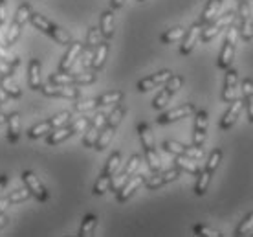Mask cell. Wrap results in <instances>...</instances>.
<instances>
[{"instance_id": "1", "label": "cell", "mask_w": 253, "mask_h": 237, "mask_svg": "<svg viewBox=\"0 0 253 237\" xmlns=\"http://www.w3.org/2000/svg\"><path fill=\"white\" fill-rule=\"evenodd\" d=\"M125 114H126V109L123 107V105L118 103L114 109H112V112L107 116V122H105V125H103L101 133H99L97 140H95V145H94L97 151H105V149L108 147V143H110L112 138H114L116 129L120 127V123H121V120L125 118Z\"/></svg>"}, {"instance_id": "2", "label": "cell", "mask_w": 253, "mask_h": 237, "mask_svg": "<svg viewBox=\"0 0 253 237\" xmlns=\"http://www.w3.org/2000/svg\"><path fill=\"white\" fill-rule=\"evenodd\" d=\"M30 22L33 24V28H37L39 32L50 35L57 45L68 46L72 43V37H70V33L66 30H63L57 24H53L50 19H46L44 15H41V13H32L30 15Z\"/></svg>"}, {"instance_id": "3", "label": "cell", "mask_w": 253, "mask_h": 237, "mask_svg": "<svg viewBox=\"0 0 253 237\" xmlns=\"http://www.w3.org/2000/svg\"><path fill=\"white\" fill-rule=\"evenodd\" d=\"M237 39H239V28H235L233 24L228 26V35H226V41H224V46L220 50V55H218V68L220 70H228L231 63H233L235 57V48H237Z\"/></svg>"}, {"instance_id": "4", "label": "cell", "mask_w": 253, "mask_h": 237, "mask_svg": "<svg viewBox=\"0 0 253 237\" xmlns=\"http://www.w3.org/2000/svg\"><path fill=\"white\" fill-rule=\"evenodd\" d=\"M95 81V72H55L50 76V83L55 85H92Z\"/></svg>"}, {"instance_id": "5", "label": "cell", "mask_w": 253, "mask_h": 237, "mask_svg": "<svg viewBox=\"0 0 253 237\" xmlns=\"http://www.w3.org/2000/svg\"><path fill=\"white\" fill-rule=\"evenodd\" d=\"M33 13V7L24 2V4H20L19 9L15 11V17L11 20V26H9V32H7V46H13L17 41H19V35L22 32V26L26 22H30V15Z\"/></svg>"}, {"instance_id": "6", "label": "cell", "mask_w": 253, "mask_h": 237, "mask_svg": "<svg viewBox=\"0 0 253 237\" xmlns=\"http://www.w3.org/2000/svg\"><path fill=\"white\" fill-rule=\"evenodd\" d=\"M235 19H237V13H235V11H228V13H224L222 17H216V19H213L209 24H206L202 28L200 41H202V43H209V41H211V39H215L216 35L224 30V28H228V26L233 24Z\"/></svg>"}, {"instance_id": "7", "label": "cell", "mask_w": 253, "mask_h": 237, "mask_svg": "<svg viewBox=\"0 0 253 237\" xmlns=\"http://www.w3.org/2000/svg\"><path fill=\"white\" fill-rule=\"evenodd\" d=\"M162 147L164 151L171 154H180V156H189L193 160H200L204 158V151L202 147H196V145H184V143H180V142H174V140H165L162 143Z\"/></svg>"}, {"instance_id": "8", "label": "cell", "mask_w": 253, "mask_h": 237, "mask_svg": "<svg viewBox=\"0 0 253 237\" xmlns=\"http://www.w3.org/2000/svg\"><path fill=\"white\" fill-rule=\"evenodd\" d=\"M41 92L48 97H64V99H77L81 96V92L76 85H55L48 83L41 87Z\"/></svg>"}, {"instance_id": "9", "label": "cell", "mask_w": 253, "mask_h": 237, "mask_svg": "<svg viewBox=\"0 0 253 237\" xmlns=\"http://www.w3.org/2000/svg\"><path fill=\"white\" fill-rule=\"evenodd\" d=\"M105 122H107V114H105V112H97V114L90 120L88 127L84 129L86 133L83 136V145H84V147H94L95 140H97V136L101 133Z\"/></svg>"}, {"instance_id": "10", "label": "cell", "mask_w": 253, "mask_h": 237, "mask_svg": "<svg viewBox=\"0 0 253 237\" xmlns=\"http://www.w3.org/2000/svg\"><path fill=\"white\" fill-rule=\"evenodd\" d=\"M180 175H182V171H180L178 167H172V169H167V171H162V173L158 171V173H154L152 177L145 179L143 186H145L147 190H158V188L165 186V184H169V182L178 180Z\"/></svg>"}, {"instance_id": "11", "label": "cell", "mask_w": 253, "mask_h": 237, "mask_svg": "<svg viewBox=\"0 0 253 237\" xmlns=\"http://www.w3.org/2000/svg\"><path fill=\"white\" fill-rule=\"evenodd\" d=\"M22 182H24L26 188L30 190L32 197H35L39 202H46V200H48V191H46V188L42 186V182L37 179V175L33 173V171L26 169L24 173H22Z\"/></svg>"}, {"instance_id": "12", "label": "cell", "mask_w": 253, "mask_h": 237, "mask_svg": "<svg viewBox=\"0 0 253 237\" xmlns=\"http://www.w3.org/2000/svg\"><path fill=\"white\" fill-rule=\"evenodd\" d=\"M83 50H84V45H83V43H79V41H72V43L68 45V50H66V53H64L63 59H61V63H59L57 72L74 70V64H76L77 59L81 57Z\"/></svg>"}, {"instance_id": "13", "label": "cell", "mask_w": 253, "mask_h": 237, "mask_svg": "<svg viewBox=\"0 0 253 237\" xmlns=\"http://www.w3.org/2000/svg\"><path fill=\"white\" fill-rule=\"evenodd\" d=\"M145 179H147L145 175H136V173H134L132 177L126 180L125 184H123V186L116 191V200H118V202H121V204H123V202H126V200L130 199L134 193H136V190H138L139 186H143Z\"/></svg>"}, {"instance_id": "14", "label": "cell", "mask_w": 253, "mask_h": 237, "mask_svg": "<svg viewBox=\"0 0 253 237\" xmlns=\"http://www.w3.org/2000/svg\"><path fill=\"white\" fill-rule=\"evenodd\" d=\"M195 112H196V109L193 103H184V105H180L176 109L167 110L164 114H160L156 122H158L160 125H167V123L178 122V120H182V118H187V116L195 114Z\"/></svg>"}, {"instance_id": "15", "label": "cell", "mask_w": 253, "mask_h": 237, "mask_svg": "<svg viewBox=\"0 0 253 237\" xmlns=\"http://www.w3.org/2000/svg\"><path fill=\"white\" fill-rule=\"evenodd\" d=\"M139 162H141V156H139V154H132V156H130V160L126 162L125 169H123V171H121V173L116 177V180H112V184H110V190H112V191H118V190H120V188L125 184L126 180L130 179V177H132V175L138 171Z\"/></svg>"}, {"instance_id": "16", "label": "cell", "mask_w": 253, "mask_h": 237, "mask_svg": "<svg viewBox=\"0 0 253 237\" xmlns=\"http://www.w3.org/2000/svg\"><path fill=\"white\" fill-rule=\"evenodd\" d=\"M208 112L206 110H198L195 116V131H193V145L202 147L206 142V135H208Z\"/></svg>"}, {"instance_id": "17", "label": "cell", "mask_w": 253, "mask_h": 237, "mask_svg": "<svg viewBox=\"0 0 253 237\" xmlns=\"http://www.w3.org/2000/svg\"><path fill=\"white\" fill-rule=\"evenodd\" d=\"M204 24L202 22H195L189 30L185 32V35L182 37V46H180V55H189L195 45L200 41V33H202Z\"/></svg>"}, {"instance_id": "18", "label": "cell", "mask_w": 253, "mask_h": 237, "mask_svg": "<svg viewBox=\"0 0 253 237\" xmlns=\"http://www.w3.org/2000/svg\"><path fill=\"white\" fill-rule=\"evenodd\" d=\"M242 107H244V99H237V97H235L233 101L229 103V109L224 112V116H222V120H220L222 131H229V129L233 127L235 122H237L239 116H241Z\"/></svg>"}, {"instance_id": "19", "label": "cell", "mask_w": 253, "mask_h": 237, "mask_svg": "<svg viewBox=\"0 0 253 237\" xmlns=\"http://www.w3.org/2000/svg\"><path fill=\"white\" fill-rule=\"evenodd\" d=\"M237 85H239V74L229 66L226 70V79H224V90H222V101L231 103L237 97Z\"/></svg>"}, {"instance_id": "20", "label": "cell", "mask_w": 253, "mask_h": 237, "mask_svg": "<svg viewBox=\"0 0 253 237\" xmlns=\"http://www.w3.org/2000/svg\"><path fill=\"white\" fill-rule=\"evenodd\" d=\"M171 76H172L171 70H160V72H156V74H152V76L143 77L138 83V90L139 92H149V90L156 89V87H162Z\"/></svg>"}, {"instance_id": "21", "label": "cell", "mask_w": 253, "mask_h": 237, "mask_svg": "<svg viewBox=\"0 0 253 237\" xmlns=\"http://www.w3.org/2000/svg\"><path fill=\"white\" fill-rule=\"evenodd\" d=\"M76 135V131L72 127V123H66V125H61V127H55L53 131H50V135L46 138V143L48 145H59L63 143L64 140H68L70 136Z\"/></svg>"}, {"instance_id": "22", "label": "cell", "mask_w": 253, "mask_h": 237, "mask_svg": "<svg viewBox=\"0 0 253 237\" xmlns=\"http://www.w3.org/2000/svg\"><path fill=\"white\" fill-rule=\"evenodd\" d=\"M0 89L6 92L9 99H19L22 96V90L11 74H0Z\"/></svg>"}, {"instance_id": "23", "label": "cell", "mask_w": 253, "mask_h": 237, "mask_svg": "<svg viewBox=\"0 0 253 237\" xmlns=\"http://www.w3.org/2000/svg\"><path fill=\"white\" fill-rule=\"evenodd\" d=\"M41 70H42V64L39 59H32L28 64V85L32 90H41L42 87V77H41Z\"/></svg>"}, {"instance_id": "24", "label": "cell", "mask_w": 253, "mask_h": 237, "mask_svg": "<svg viewBox=\"0 0 253 237\" xmlns=\"http://www.w3.org/2000/svg\"><path fill=\"white\" fill-rule=\"evenodd\" d=\"M6 123H7V142L9 143H17L20 138V114L19 112L7 114Z\"/></svg>"}, {"instance_id": "25", "label": "cell", "mask_w": 253, "mask_h": 237, "mask_svg": "<svg viewBox=\"0 0 253 237\" xmlns=\"http://www.w3.org/2000/svg\"><path fill=\"white\" fill-rule=\"evenodd\" d=\"M107 55H108V43L107 39L105 41H101L99 45L95 46L94 50V57H92V70L94 72H99L105 66V61H107Z\"/></svg>"}, {"instance_id": "26", "label": "cell", "mask_w": 253, "mask_h": 237, "mask_svg": "<svg viewBox=\"0 0 253 237\" xmlns=\"http://www.w3.org/2000/svg\"><path fill=\"white\" fill-rule=\"evenodd\" d=\"M99 32L103 39H112L114 35V9H107L101 13V20H99Z\"/></svg>"}, {"instance_id": "27", "label": "cell", "mask_w": 253, "mask_h": 237, "mask_svg": "<svg viewBox=\"0 0 253 237\" xmlns=\"http://www.w3.org/2000/svg\"><path fill=\"white\" fill-rule=\"evenodd\" d=\"M222 2H224V0H208V4H206V7H204V11H202V17H200V22H202L204 26L209 24L211 20L218 17Z\"/></svg>"}, {"instance_id": "28", "label": "cell", "mask_w": 253, "mask_h": 237, "mask_svg": "<svg viewBox=\"0 0 253 237\" xmlns=\"http://www.w3.org/2000/svg\"><path fill=\"white\" fill-rule=\"evenodd\" d=\"M242 96H244V105L248 109V116H250V122L253 123V79H244L242 81Z\"/></svg>"}, {"instance_id": "29", "label": "cell", "mask_w": 253, "mask_h": 237, "mask_svg": "<svg viewBox=\"0 0 253 237\" xmlns=\"http://www.w3.org/2000/svg\"><path fill=\"white\" fill-rule=\"evenodd\" d=\"M138 135H139V140H141V145H143V151L154 149V136H152V131L147 123H139Z\"/></svg>"}, {"instance_id": "30", "label": "cell", "mask_w": 253, "mask_h": 237, "mask_svg": "<svg viewBox=\"0 0 253 237\" xmlns=\"http://www.w3.org/2000/svg\"><path fill=\"white\" fill-rule=\"evenodd\" d=\"M174 166H176L180 171H185V173H191V175L200 173V167L196 166V162L193 160V158H189V156H180V154H176Z\"/></svg>"}, {"instance_id": "31", "label": "cell", "mask_w": 253, "mask_h": 237, "mask_svg": "<svg viewBox=\"0 0 253 237\" xmlns=\"http://www.w3.org/2000/svg\"><path fill=\"white\" fill-rule=\"evenodd\" d=\"M95 226H97V217H95L94 213H88V215H84V219H83V225H81V228H79V234H77V236H79V237L94 236Z\"/></svg>"}, {"instance_id": "32", "label": "cell", "mask_w": 253, "mask_h": 237, "mask_svg": "<svg viewBox=\"0 0 253 237\" xmlns=\"http://www.w3.org/2000/svg\"><path fill=\"white\" fill-rule=\"evenodd\" d=\"M50 131H53V125H51L50 120H44V122H41V123H37V125H33V127L28 129V138H30V140H37V138L44 136L46 133H50Z\"/></svg>"}, {"instance_id": "33", "label": "cell", "mask_w": 253, "mask_h": 237, "mask_svg": "<svg viewBox=\"0 0 253 237\" xmlns=\"http://www.w3.org/2000/svg\"><path fill=\"white\" fill-rule=\"evenodd\" d=\"M95 99H97L99 107H108V105L120 103L123 99V92L121 90H110V92H105V94H101V96L95 97Z\"/></svg>"}, {"instance_id": "34", "label": "cell", "mask_w": 253, "mask_h": 237, "mask_svg": "<svg viewBox=\"0 0 253 237\" xmlns=\"http://www.w3.org/2000/svg\"><path fill=\"white\" fill-rule=\"evenodd\" d=\"M120 166H121V153H120V151H114V153L108 156V160H107V164H105V169H103V173L114 179V175L118 173Z\"/></svg>"}, {"instance_id": "35", "label": "cell", "mask_w": 253, "mask_h": 237, "mask_svg": "<svg viewBox=\"0 0 253 237\" xmlns=\"http://www.w3.org/2000/svg\"><path fill=\"white\" fill-rule=\"evenodd\" d=\"M184 35H185V28H182V26H174V28L167 30L165 33H162L160 41H162L164 45H171V43H176V41H180Z\"/></svg>"}, {"instance_id": "36", "label": "cell", "mask_w": 253, "mask_h": 237, "mask_svg": "<svg viewBox=\"0 0 253 237\" xmlns=\"http://www.w3.org/2000/svg\"><path fill=\"white\" fill-rule=\"evenodd\" d=\"M209 182H211V173L209 171H200V173L196 175V184H195V193L196 195H206V191H208L209 188Z\"/></svg>"}, {"instance_id": "37", "label": "cell", "mask_w": 253, "mask_h": 237, "mask_svg": "<svg viewBox=\"0 0 253 237\" xmlns=\"http://www.w3.org/2000/svg\"><path fill=\"white\" fill-rule=\"evenodd\" d=\"M110 184H112V177L101 173V177L95 180L94 184V195H105L110 190Z\"/></svg>"}, {"instance_id": "38", "label": "cell", "mask_w": 253, "mask_h": 237, "mask_svg": "<svg viewBox=\"0 0 253 237\" xmlns=\"http://www.w3.org/2000/svg\"><path fill=\"white\" fill-rule=\"evenodd\" d=\"M101 41H103V35H101V32H99V28H97V26H92L88 30V35H86V45H84V48L95 50V46L99 45Z\"/></svg>"}, {"instance_id": "39", "label": "cell", "mask_w": 253, "mask_h": 237, "mask_svg": "<svg viewBox=\"0 0 253 237\" xmlns=\"http://www.w3.org/2000/svg\"><path fill=\"white\" fill-rule=\"evenodd\" d=\"M97 99H74V110L76 112H88V110L97 109Z\"/></svg>"}, {"instance_id": "40", "label": "cell", "mask_w": 253, "mask_h": 237, "mask_svg": "<svg viewBox=\"0 0 253 237\" xmlns=\"http://www.w3.org/2000/svg\"><path fill=\"white\" fill-rule=\"evenodd\" d=\"M32 197V193L28 188H20V190H15L7 195V200H9V204H19V202H24Z\"/></svg>"}, {"instance_id": "41", "label": "cell", "mask_w": 253, "mask_h": 237, "mask_svg": "<svg viewBox=\"0 0 253 237\" xmlns=\"http://www.w3.org/2000/svg\"><path fill=\"white\" fill-rule=\"evenodd\" d=\"M239 37L242 41L250 43L253 39V20L252 19H242L241 20V28H239Z\"/></svg>"}, {"instance_id": "42", "label": "cell", "mask_w": 253, "mask_h": 237, "mask_svg": "<svg viewBox=\"0 0 253 237\" xmlns=\"http://www.w3.org/2000/svg\"><path fill=\"white\" fill-rule=\"evenodd\" d=\"M145 158H147V166L151 167L152 173H158L162 169V160H160L156 149H151V151H145Z\"/></svg>"}, {"instance_id": "43", "label": "cell", "mask_w": 253, "mask_h": 237, "mask_svg": "<svg viewBox=\"0 0 253 237\" xmlns=\"http://www.w3.org/2000/svg\"><path fill=\"white\" fill-rule=\"evenodd\" d=\"M220 160H222V151L220 149H213L211 154H209L208 162H206V171H209V173L213 175L215 169L218 167V164H220Z\"/></svg>"}, {"instance_id": "44", "label": "cell", "mask_w": 253, "mask_h": 237, "mask_svg": "<svg viewBox=\"0 0 253 237\" xmlns=\"http://www.w3.org/2000/svg\"><path fill=\"white\" fill-rule=\"evenodd\" d=\"M48 120L51 122L53 129H55V127H61V125H66V123L72 122V112H70V110H61V112L53 114L51 118H48Z\"/></svg>"}, {"instance_id": "45", "label": "cell", "mask_w": 253, "mask_h": 237, "mask_svg": "<svg viewBox=\"0 0 253 237\" xmlns=\"http://www.w3.org/2000/svg\"><path fill=\"white\" fill-rule=\"evenodd\" d=\"M253 232V213H248L246 217L242 219V223L239 225L237 232H235V236L241 237V236H248V234H252Z\"/></svg>"}, {"instance_id": "46", "label": "cell", "mask_w": 253, "mask_h": 237, "mask_svg": "<svg viewBox=\"0 0 253 237\" xmlns=\"http://www.w3.org/2000/svg\"><path fill=\"white\" fill-rule=\"evenodd\" d=\"M182 85H184V77H182V76H174V74H172V76L169 77V79H167V81H165L162 87H165V89L169 90L171 94H176L178 90L182 89Z\"/></svg>"}, {"instance_id": "47", "label": "cell", "mask_w": 253, "mask_h": 237, "mask_svg": "<svg viewBox=\"0 0 253 237\" xmlns=\"http://www.w3.org/2000/svg\"><path fill=\"white\" fill-rule=\"evenodd\" d=\"M171 92H169V90L165 89L164 87V90H162V92H160L158 96L154 97V101H152V109H156V110H162L165 107V105H167V103H169V99H171Z\"/></svg>"}, {"instance_id": "48", "label": "cell", "mask_w": 253, "mask_h": 237, "mask_svg": "<svg viewBox=\"0 0 253 237\" xmlns=\"http://www.w3.org/2000/svg\"><path fill=\"white\" fill-rule=\"evenodd\" d=\"M193 232H195L196 236H202V237H220L222 236L218 230H215V228H209V226H204V225H195Z\"/></svg>"}, {"instance_id": "49", "label": "cell", "mask_w": 253, "mask_h": 237, "mask_svg": "<svg viewBox=\"0 0 253 237\" xmlns=\"http://www.w3.org/2000/svg\"><path fill=\"white\" fill-rule=\"evenodd\" d=\"M0 61H4V63L7 64H13V66H19L20 64V59L17 57V55H11L9 51H7L6 46L0 45Z\"/></svg>"}, {"instance_id": "50", "label": "cell", "mask_w": 253, "mask_h": 237, "mask_svg": "<svg viewBox=\"0 0 253 237\" xmlns=\"http://www.w3.org/2000/svg\"><path fill=\"white\" fill-rule=\"evenodd\" d=\"M70 123H72V127H74L76 133H81V131H84V129L88 127L90 120L86 118V116H83V118H79V120H76V122H70Z\"/></svg>"}, {"instance_id": "51", "label": "cell", "mask_w": 253, "mask_h": 237, "mask_svg": "<svg viewBox=\"0 0 253 237\" xmlns=\"http://www.w3.org/2000/svg\"><path fill=\"white\" fill-rule=\"evenodd\" d=\"M239 13H241V20L252 19V7H250L248 2H239Z\"/></svg>"}, {"instance_id": "52", "label": "cell", "mask_w": 253, "mask_h": 237, "mask_svg": "<svg viewBox=\"0 0 253 237\" xmlns=\"http://www.w3.org/2000/svg\"><path fill=\"white\" fill-rule=\"evenodd\" d=\"M84 55H83V66H84V68H88L90 64H92V57H94V50H90V48H84Z\"/></svg>"}, {"instance_id": "53", "label": "cell", "mask_w": 253, "mask_h": 237, "mask_svg": "<svg viewBox=\"0 0 253 237\" xmlns=\"http://www.w3.org/2000/svg\"><path fill=\"white\" fill-rule=\"evenodd\" d=\"M15 70H17V66H13V64H7L4 63V61H0V74H15Z\"/></svg>"}, {"instance_id": "54", "label": "cell", "mask_w": 253, "mask_h": 237, "mask_svg": "<svg viewBox=\"0 0 253 237\" xmlns=\"http://www.w3.org/2000/svg\"><path fill=\"white\" fill-rule=\"evenodd\" d=\"M6 22V0H0V26Z\"/></svg>"}, {"instance_id": "55", "label": "cell", "mask_w": 253, "mask_h": 237, "mask_svg": "<svg viewBox=\"0 0 253 237\" xmlns=\"http://www.w3.org/2000/svg\"><path fill=\"white\" fill-rule=\"evenodd\" d=\"M7 206H9V200H7V197H0V213L6 212Z\"/></svg>"}, {"instance_id": "56", "label": "cell", "mask_w": 253, "mask_h": 237, "mask_svg": "<svg viewBox=\"0 0 253 237\" xmlns=\"http://www.w3.org/2000/svg\"><path fill=\"white\" fill-rule=\"evenodd\" d=\"M123 4H125V0H110V7L112 9H120V7H123Z\"/></svg>"}, {"instance_id": "57", "label": "cell", "mask_w": 253, "mask_h": 237, "mask_svg": "<svg viewBox=\"0 0 253 237\" xmlns=\"http://www.w3.org/2000/svg\"><path fill=\"white\" fill-rule=\"evenodd\" d=\"M6 184H7V175H0V195H2V191H4Z\"/></svg>"}, {"instance_id": "58", "label": "cell", "mask_w": 253, "mask_h": 237, "mask_svg": "<svg viewBox=\"0 0 253 237\" xmlns=\"http://www.w3.org/2000/svg\"><path fill=\"white\" fill-rule=\"evenodd\" d=\"M2 28H4V26H0V45L6 46V48H9V46H7V39L4 37V32H2Z\"/></svg>"}, {"instance_id": "59", "label": "cell", "mask_w": 253, "mask_h": 237, "mask_svg": "<svg viewBox=\"0 0 253 237\" xmlns=\"http://www.w3.org/2000/svg\"><path fill=\"white\" fill-rule=\"evenodd\" d=\"M7 99H9V97H7V94H6V92H4L2 89H0V105H4V103H7Z\"/></svg>"}, {"instance_id": "60", "label": "cell", "mask_w": 253, "mask_h": 237, "mask_svg": "<svg viewBox=\"0 0 253 237\" xmlns=\"http://www.w3.org/2000/svg\"><path fill=\"white\" fill-rule=\"evenodd\" d=\"M6 223H7V217H6V213L2 212V213H0V228H4V226H6Z\"/></svg>"}, {"instance_id": "61", "label": "cell", "mask_w": 253, "mask_h": 237, "mask_svg": "<svg viewBox=\"0 0 253 237\" xmlns=\"http://www.w3.org/2000/svg\"><path fill=\"white\" fill-rule=\"evenodd\" d=\"M6 118H7L6 114H0V125H4V123H6Z\"/></svg>"}, {"instance_id": "62", "label": "cell", "mask_w": 253, "mask_h": 237, "mask_svg": "<svg viewBox=\"0 0 253 237\" xmlns=\"http://www.w3.org/2000/svg\"><path fill=\"white\" fill-rule=\"evenodd\" d=\"M239 2H250V0H239Z\"/></svg>"}, {"instance_id": "63", "label": "cell", "mask_w": 253, "mask_h": 237, "mask_svg": "<svg viewBox=\"0 0 253 237\" xmlns=\"http://www.w3.org/2000/svg\"><path fill=\"white\" fill-rule=\"evenodd\" d=\"M138 2H143V0H138Z\"/></svg>"}]
</instances>
